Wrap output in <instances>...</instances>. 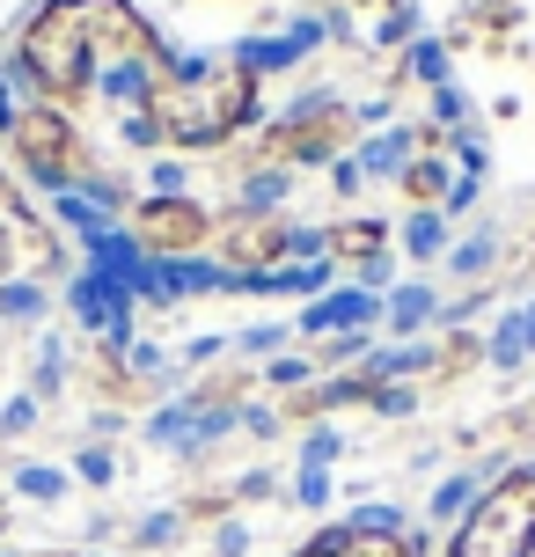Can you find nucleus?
<instances>
[{
    "instance_id": "f257e3e1",
    "label": "nucleus",
    "mask_w": 535,
    "mask_h": 557,
    "mask_svg": "<svg viewBox=\"0 0 535 557\" xmlns=\"http://www.w3.org/2000/svg\"><path fill=\"white\" fill-rule=\"evenodd\" d=\"M103 59L162 66V45H154V29L140 23L133 0H52V8L29 15V29H23V74L45 88V111L82 103Z\"/></svg>"
},
{
    "instance_id": "f03ea898",
    "label": "nucleus",
    "mask_w": 535,
    "mask_h": 557,
    "mask_svg": "<svg viewBox=\"0 0 535 557\" xmlns=\"http://www.w3.org/2000/svg\"><path fill=\"white\" fill-rule=\"evenodd\" d=\"M250 111H257L250 66H198V74L147 66V125L176 147H221L250 125Z\"/></svg>"
},
{
    "instance_id": "7ed1b4c3",
    "label": "nucleus",
    "mask_w": 535,
    "mask_h": 557,
    "mask_svg": "<svg viewBox=\"0 0 535 557\" xmlns=\"http://www.w3.org/2000/svg\"><path fill=\"white\" fill-rule=\"evenodd\" d=\"M448 557H535V470L499 476L455 529Z\"/></svg>"
},
{
    "instance_id": "20e7f679",
    "label": "nucleus",
    "mask_w": 535,
    "mask_h": 557,
    "mask_svg": "<svg viewBox=\"0 0 535 557\" xmlns=\"http://www.w3.org/2000/svg\"><path fill=\"white\" fill-rule=\"evenodd\" d=\"M8 139H15V154L29 162V176H45V184H82V176H96V162H88L82 133H74V117L66 111H23L15 125H8Z\"/></svg>"
},
{
    "instance_id": "39448f33",
    "label": "nucleus",
    "mask_w": 535,
    "mask_h": 557,
    "mask_svg": "<svg viewBox=\"0 0 535 557\" xmlns=\"http://www.w3.org/2000/svg\"><path fill=\"white\" fill-rule=\"evenodd\" d=\"M345 139H352V111H338V103H315V111L286 117L279 133L264 139V154H272V162H323V154H338Z\"/></svg>"
},
{
    "instance_id": "423d86ee",
    "label": "nucleus",
    "mask_w": 535,
    "mask_h": 557,
    "mask_svg": "<svg viewBox=\"0 0 535 557\" xmlns=\"http://www.w3.org/2000/svg\"><path fill=\"white\" fill-rule=\"evenodd\" d=\"M133 235H140L147 250H198L206 235H213V221H206V206L198 198H147V206H133Z\"/></svg>"
},
{
    "instance_id": "0eeeda50",
    "label": "nucleus",
    "mask_w": 535,
    "mask_h": 557,
    "mask_svg": "<svg viewBox=\"0 0 535 557\" xmlns=\"http://www.w3.org/2000/svg\"><path fill=\"white\" fill-rule=\"evenodd\" d=\"M221 250H227V264H235V272H272V264L286 257V227L272 221V213H250V221L227 227Z\"/></svg>"
},
{
    "instance_id": "6e6552de",
    "label": "nucleus",
    "mask_w": 535,
    "mask_h": 557,
    "mask_svg": "<svg viewBox=\"0 0 535 557\" xmlns=\"http://www.w3.org/2000/svg\"><path fill=\"white\" fill-rule=\"evenodd\" d=\"M338 557H425L419 535L403 529H360V535H338Z\"/></svg>"
},
{
    "instance_id": "1a4fd4ad",
    "label": "nucleus",
    "mask_w": 535,
    "mask_h": 557,
    "mask_svg": "<svg viewBox=\"0 0 535 557\" xmlns=\"http://www.w3.org/2000/svg\"><path fill=\"white\" fill-rule=\"evenodd\" d=\"M331 250H338V257H374V250H382V227H374V221H338V227H331Z\"/></svg>"
},
{
    "instance_id": "9d476101",
    "label": "nucleus",
    "mask_w": 535,
    "mask_h": 557,
    "mask_svg": "<svg viewBox=\"0 0 535 557\" xmlns=\"http://www.w3.org/2000/svg\"><path fill=\"white\" fill-rule=\"evenodd\" d=\"M403 198H411V206H433V198H440V169H433V162L403 169Z\"/></svg>"
},
{
    "instance_id": "9b49d317",
    "label": "nucleus",
    "mask_w": 535,
    "mask_h": 557,
    "mask_svg": "<svg viewBox=\"0 0 535 557\" xmlns=\"http://www.w3.org/2000/svg\"><path fill=\"white\" fill-rule=\"evenodd\" d=\"M360 23L374 29V37H389V29L403 23V0H360Z\"/></svg>"
},
{
    "instance_id": "f8f14e48",
    "label": "nucleus",
    "mask_w": 535,
    "mask_h": 557,
    "mask_svg": "<svg viewBox=\"0 0 535 557\" xmlns=\"http://www.w3.org/2000/svg\"><path fill=\"white\" fill-rule=\"evenodd\" d=\"M301 557H338V535H323V543H309Z\"/></svg>"
}]
</instances>
